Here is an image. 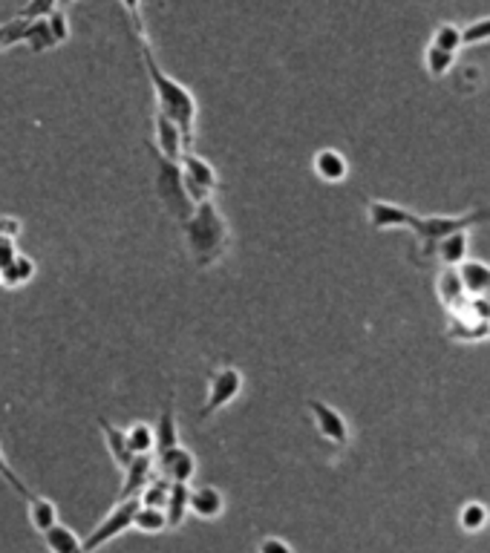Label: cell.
<instances>
[{
	"label": "cell",
	"mask_w": 490,
	"mask_h": 553,
	"mask_svg": "<svg viewBox=\"0 0 490 553\" xmlns=\"http://www.w3.org/2000/svg\"><path fill=\"white\" fill-rule=\"evenodd\" d=\"M182 230H185L188 254L199 268L217 266L225 257L228 245H231V228H228L225 213L220 211L213 196L191 208L188 217L182 220Z\"/></svg>",
	"instance_id": "6da1fadb"
},
{
	"label": "cell",
	"mask_w": 490,
	"mask_h": 553,
	"mask_svg": "<svg viewBox=\"0 0 490 553\" xmlns=\"http://www.w3.org/2000/svg\"><path fill=\"white\" fill-rule=\"evenodd\" d=\"M142 43V64L147 70V79H150V87H153V96H156V107L162 116H167L171 121H176L182 136H185V145L191 150L193 145V133H196V118H199V104L193 98V92L176 81L174 75H167L162 67H159V61L156 55H153L150 50V43L147 38H139Z\"/></svg>",
	"instance_id": "7a4b0ae2"
},
{
	"label": "cell",
	"mask_w": 490,
	"mask_h": 553,
	"mask_svg": "<svg viewBox=\"0 0 490 553\" xmlns=\"http://www.w3.org/2000/svg\"><path fill=\"white\" fill-rule=\"evenodd\" d=\"M490 222V208H476L467 213H453V217H444V213H433V217H419L412 222V234L419 237V251L433 259L436 257V242L448 234H456V230H470L473 225Z\"/></svg>",
	"instance_id": "3957f363"
},
{
	"label": "cell",
	"mask_w": 490,
	"mask_h": 553,
	"mask_svg": "<svg viewBox=\"0 0 490 553\" xmlns=\"http://www.w3.org/2000/svg\"><path fill=\"white\" fill-rule=\"evenodd\" d=\"M156 193L162 199L165 211L179 222L185 220L191 213V208H193L191 196L185 191V182H182L179 162L165 159V156H159V153H156Z\"/></svg>",
	"instance_id": "277c9868"
},
{
	"label": "cell",
	"mask_w": 490,
	"mask_h": 553,
	"mask_svg": "<svg viewBox=\"0 0 490 553\" xmlns=\"http://www.w3.org/2000/svg\"><path fill=\"white\" fill-rule=\"evenodd\" d=\"M242 372L237 366H220L213 369L208 375V395H205V404L199 409V418H211V415H217L220 409H225L228 404H234L240 392H242Z\"/></svg>",
	"instance_id": "5b68a950"
},
{
	"label": "cell",
	"mask_w": 490,
	"mask_h": 553,
	"mask_svg": "<svg viewBox=\"0 0 490 553\" xmlns=\"http://www.w3.org/2000/svg\"><path fill=\"white\" fill-rule=\"evenodd\" d=\"M139 499H116V504L110 507V513H107L96 530L84 539V553H96L99 548H104L107 542H113L116 536H121L125 530L133 528V516L139 511Z\"/></svg>",
	"instance_id": "8992f818"
},
{
	"label": "cell",
	"mask_w": 490,
	"mask_h": 553,
	"mask_svg": "<svg viewBox=\"0 0 490 553\" xmlns=\"http://www.w3.org/2000/svg\"><path fill=\"white\" fill-rule=\"evenodd\" d=\"M179 167H182V182H185V191L193 205L213 196V191H217V171L211 167V162L196 156L193 150H185L179 159Z\"/></svg>",
	"instance_id": "52a82bcc"
},
{
	"label": "cell",
	"mask_w": 490,
	"mask_h": 553,
	"mask_svg": "<svg viewBox=\"0 0 490 553\" xmlns=\"http://www.w3.org/2000/svg\"><path fill=\"white\" fill-rule=\"evenodd\" d=\"M306 407H309V415H312L320 438H326L329 444H335V447H346V444H349V424H346L344 415L332 404L320 401V398H309Z\"/></svg>",
	"instance_id": "ba28073f"
},
{
	"label": "cell",
	"mask_w": 490,
	"mask_h": 553,
	"mask_svg": "<svg viewBox=\"0 0 490 553\" xmlns=\"http://www.w3.org/2000/svg\"><path fill=\"white\" fill-rule=\"evenodd\" d=\"M153 467L159 470V475H162L165 482L191 484V479L196 475V455L191 450L182 447V444H176V447L162 450Z\"/></svg>",
	"instance_id": "9c48e42d"
},
{
	"label": "cell",
	"mask_w": 490,
	"mask_h": 553,
	"mask_svg": "<svg viewBox=\"0 0 490 553\" xmlns=\"http://www.w3.org/2000/svg\"><path fill=\"white\" fill-rule=\"evenodd\" d=\"M153 147H156L159 156L171 159V162H179L182 153L188 150L185 136H182L179 125L167 116H162V113L153 116Z\"/></svg>",
	"instance_id": "30bf717a"
},
{
	"label": "cell",
	"mask_w": 490,
	"mask_h": 553,
	"mask_svg": "<svg viewBox=\"0 0 490 553\" xmlns=\"http://www.w3.org/2000/svg\"><path fill=\"white\" fill-rule=\"evenodd\" d=\"M366 220L375 230H390V228H412L416 213L404 205L387 202V199H370L366 202Z\"/></svg>",
	"instance_id": "8fae6325"
},
{
	"label": "cell",
	"mask_w": 490,
	"mask_h": 553,
	"mask_svg": "<svg viewBox=\"0 0 490 553\" xmlns=\"http://www.w3.org/2000/svg\"><path fill=\"white\" fill-rule=\"evenodd\" d=\"M153 479V458L147 455H133L130 464L121 470V490L118 499H139L145 484Z\"/></svg>",
	"instance_id": "7c38bea8"
},
{
	"label": "cell",
	"mask_w": 490,
	"mask_h": 553,
	"mask_svg": "<svg viewBox=\"0 0 490 553\" xmlns=\"http://www.w3.org/2000/svg\"><path fill=\"white\" fill-rule=\"evenodd\" d=\"M312 167H315V173L320 182H329V184H338L349 176V162L341 150H335V147H324V150H317L315 153V159H312Z\"/></svg>",
	"instance_id": "4fadbf2b"
},
{
	"label": "cell",
	"mask_w": 490,
	"mask_h": 553,
	"mask_svg": "<svg viewBox=\"0 0 490 553\" xmlns=\"http://www.w3.org/2000/svg\"><path fill=\"white\" fill-rule=\"evenodd\" d=\"M188 511L199 519H220L222 511H225V499L217 487H211V484H203V487H193L191 490V496H188Z\"/></svg>",
	"instance_id": "5bb4252c"
},
{
	"label": "cell",
	"mask_w": 490,
	"mask_h": 553,
	"mask_svg": "<svg viewBox=\"0 0 490 553\" xmlns=\"http://www.w3.org/2000/svg\"><path fill=\"white\" fill-rule=\"evenodd\" d=\"M99 429H101V436H104L107 453H110V458H113L116 470L121 473V470H125V467L130 464V461H133V450L127 447V436H125V429H118L116 424H110L107 418H99Z\"/></svg>",
	"instance_id": "9a60e30c"
},
{
	"label": "cell",
	"mask_w": 490,
	"mask_h": 553,
	"mask_svg": "<svg viewBox=\"0 0 490 553\" xmlns=\"http://www.w3.org/2000/svg\"><path fill=\"white\" fill-rule=\"evenodd\" d=\"M188 496H191V487L188 484H176L171 482V487H167V499H165V519H167V530H176L185 525L188 519Z\"/></svg>",
	"instance_id": "2e32d148"
},
{
	"label": "cell",
	"mask_w": 490,
	"mask_h": 553,
	"mask_svg": "<svg viewBox=\"0 0 490 553\" xmlns=\"http://www.w3.org/2000/svg\"><path fill=\"white\" fill-rule=\"evenodd\" d=\"M456 271H458V276H462V286H465L467 295H473V297L487 295V288H490V266L487 263L467 257L462 266H456Z\"/></svg>",
	"instance_id": "e0dca14e"
},
{
	"label": "cell",
	"mask_w": 490,
	"mask_h": 553,
	"mask_svg": "<svg viewBox=\"0 0 490 553\" xmlns=\"http://www.w3.org/2000/svg\"><path fill=\"white\" fill-rule=\"evenodd\" d=\"M467 248H470V234L467 230H456V234H448L436 242V257L444 266L456 268L467 259Z\"/></svg>",
	"instance_id": "ac0fdd59"
},
{
	"label": "cell",
	"mask_w": 490,
	"mask_h": 553,
	"mask_svg": "<svg viewBox=\"0 0 490 553\" xmlns=\"http://www.w3.org/2000/svg\"><path fill=\"white\" fill-rule=\"evenodd\" d=\"M26 511H29V525H33L41 536L47 533L55 521H58V507H55V501H50V499H43V496H38V493H33L26 499Z\"/></svg>",
	"instance_id": "d6986e66"
},
{
	"label": "cell",
	"mask_w": 490,
	"mask_h": 553,
	"mask_svg": "<svg viewBox=\"0 0 490 553\" xmlns=\"http://www.w3.org/2000/svg\"><path fill=\"white\" fill-rule=\"evenodd\" d=\"M43 542H47V550L50 553H84V539H79L67 525H61V521H55V525L43 533Z\"/></svg>",
	"instance_id": "ffe728a7"
},
{
	"label": "cell",
	"mask_w": 490,
	"mask_h": 553,
	"mask_svg": "<svg viewBox=\"0 0 490 553\" xmlns=\"http://www.w3.org/2000/svg\"><path fill=\"white\" fill-rule=\"evenodd\" d=\"M153 441H156V450H167V447H176L179 444V426H176V415H174V404L167 401L159 412V421L156 429H153Z\"/></svg>",
	"instance_id": "44dd1931"
},
{
	"label": "cell",
	"mask_w": 490,
	"mask_h": 553,
	"mask_svg": "<svg viewBox=\"0 0 490 553\" xmlns=\"http://www.w3.org/2000/svg\"><path fill=\"white\" fill-rule=\"evenodd\" d=\"M33 274H35L33 259H29L26 254H14L9 263L0 268V283H4L6 288H18V286L33 280Z\"/></svg>",
	"instance_id": "7402d4cb"
},
{
	"label": "cell",
	"mask_w": 490,
	"mask_h": 553,
	"mask_svg": "<svg viewBox=\"0 0 490 553\" xmlns=\"http://www.w3.org/2000/svg\"><path fill=\"white\" fill-rule=\"evenodd\" d=\"M436 295H438V300H441L444 305H453V303H458V300L467 295L465 286H462V276H458L456 268L444 266V268L438 271V276H436Z\"/></svg>",
	"instance_id": "603a6c76"
},
{
	"label": "cell",
	"mask_w": 490,
	"mask_h": 553,
	"mask_svg": "<svg viewBox=\"0 0 490 553\" xmlns=\"http://www.w3.org/2000/svg\"><path fill=\"white\" fill-rule=\"evenodd\" d=\"M24 43H26L33 52H47V50H52V46H58L55 38H52V33H50L47 18L29 21V23H26V38H24Z\"/></svg>",
	"instance_id": "cb8c5ba5"
},
{
	"label": "cell",
	"mask_w": 490,
	"mask_h": 553,
	"mask_svg": "<svg viewBox=\"0 0 490 553\" xmlns=\"http://www.w3.org/2000/svg\"><path fill=\"white\" fill-rule=\"evenodd\" d=\"M456 64V52H448V50H438V46H427L424 52V67H427V75L430 79H444Z\"/></svg>",
	"instance_id": "d4e9b609"
},
{
	"label": "cell",
	"mask_w": 490,
	"mask_h": 553,
	"mask_svg": "<svg viewBox=\"0 0 490 553\" xmlns=\"http://www.w3.org/2000/svg\"><path fill=\"white\" fill-rule=\"evenodd\" d=\"M133 528L142 530V533H162V530H167L165 511H162V507L139 504V511H136V516H133Z\"/></svg>",
	"instance_id": "484cf974"
},
{
	"label": "cell",
	"mask_w": 490,
	"mask_h": 553,
	"mask_svg": "<svg viewBox=\"0 0 490 553\" xmlns=\"http://www.w3.org/2000/svg\"><path fill=\"white\" fill-rule=\"evenodd\" d=\"M127 436V447L133 450V455H147L153 447H156V441H153V426L147 424H133L130 429H125Z\"/></svg>",
	"instance_id": "4316f807"
},
{
	"label": "cell",
	"mask_w": 490,
	"mask_h": 553,
	"mask_svg": "<svg viewBox=\"0 0 490 553\" xmlns=\"http://www.w3.org/2000/svg\"><path fill=\"white\" fill-rule=\"evenodd\" d=\"M487 507L482 501H467L462 507V513H458V525H462V530L467 533H476L487 525Z\"/></svg>",
	"instance_id": "83f0119b"
},
{
	"label": "cell",
	"mask_w": 490,
	"mask_h": 553,
	"mask_svg": "<svg viewBox=\"0 0 490 553\" xmlns=\"http://www.w3.org/2000/svg\"><path fill=\"white\" fill-rule=\"evenodd\" d=\"M430 43L438 46V50L458 52V50L465 46V43H462V26H456V23H438Z\"/></svg>",
	"instance_id": "f1b7e54d"
},
{
	"label": "cell",
	"mask_w": 490,
	"mask_h": 553,
	"mask_svg": "<svg viewBox=\"0 0 490 553\" xmlns=\"http://www.w3.org/2000/svg\"><path fill=\"white\" fill-rule=\"evenodd\" d=\"M26 23H29V21H21V18H9L6 23H0V52L24 43V38H26Z\"/></svg>",
	"instance_id": "f546056e"
},
{
	"label": "cell",
	"mask_w": 490,
	"mask_h": 553,
	"mask_svg": "<svg viewBox=\"0 0 490 553\" xmlns=\"http://www.w3.org/2000/svg\"><path fill=\"white\" fill-rule=\"evenodd\" d=\"M58 9V0H26V6L14 14L21 21H41V18H50V14Z\"/></svg>",
	"instance_id": "4dcf8cb0"
},
{
	"label": "cell",
	"mask_w": 490,
	"mask_h": 553,
	"mask_svg": "<svg viewBox=\"0 0 490 553\" xmlns=\"http://www.w3.org/2000/svg\"><path fill=\"white\" fill-rule=\"evenodd\" d=\"M167 487H171V482H165V479H150V482L145 484V490L139 493V501L147 504V507H165Z\"/></svg>",
	"instance_id": "1f68e13d"
},
{
	"label": "cell",
	"mask_w": 490,
	"mask_h": 553,
	"mask_svg": "<svg viewBox=\"0 0 490 553\" xmlns=\"http://www.w3.org/2000/svg\"><path fill=\"white\" fill-rule=\"evenodd\" d=\"M490 41V14L487 18L473 21L462 29V43L465 46H476V43H487Z\"/></svg>",
	"instance_id": "d6a6232c"
},
{
	"label": "cell",
	"mask_w": 490,
	"mask_h": 553,
	"mask_svg": "<svg viewBox=\"0 0 490 553\" xmlns=\"http://www.w3.org/2000/svg\"><path fill=\"white\" fill-rule=\"evenodd\" d=\"M0 479H4L12 490H14V493H18L24 501L29 499V496H33V490H29L24 482H21V475L18 473H14L12 467H9V461H6V455H4V450H0Z\"/></svg>",
	"instance_id": "836d02e7"
},
{
	"label": "cell",
	"mask_w": 490,
	"mask_h": 553,
	"mask_svg": "<svg viewBox=\"0 0 490 553\" xmlns=\"http://www.w3.org/2000/svg\"><path fill=\"white\" fill-rule=\"evenodd\" d=\"M47 23H50V33H52L55 43H64V41L70 38V21H67L64 6H58V9L50 14V18H47Z\"/></svg>",
	"instance_id": "e575fe53"
},
{
	"label": "cell",
	"mask_w": 490,
	"mask_h": 553,
	"mask_svg": "<svg viewBox=\"0 0 490 553\" xmlns=\"http://www.w3.org/2000/svg\"><path fill=\"white\" fill-rule=\"evenodd\" d=\"M121 9H125L130 26L136 29V35L145 38V21H142V0H118Z\"/></svg>",
	"instance_id": "d590c367"
},
{
	"label": "cell",
	"mask_w": 490,
	"mask_h": 553,
	"mask_svg": "<svg viewBox=\"0 0 490 553\" xmlns=\"http://www.w3.org/2000/svg\"><path fill=\"white\" fill-rule=\"evenodd\" d=\"M257 553H295V550L286 539H280V536H266V539H259Z\"/></svg>",
	"instance_id": "8d00e7d4"
},
{
	"label": "cell",
	"mask_w": 490,
	"mask_h": 553,
	"mask_svg": "<svg viewBox=\"0 0 490 553\" xmlns=\"http://www.w3.org/2000/svg\"><path fill=\"white\" fill-rule=\"evenodd\" d=\"M14 254H18V251H14L12 237H4V234H0V268H4Z\"/></svg>",
	"instance_id": "74e56055"
},
{
	"label": "cell",
	"mask_w": 490,
	"mask_h": 553,
	"mask_svg": "<svg viewBox=\"0 0 490 553\" xmlns=\"http://www.w3.org/2000/svg\"><path fill=\"white\" fill-rule=\"evenodd\" d=\"M0 234H4V237H18L21 234V220H12V217H4V220H0Z\"/></svg>",
	"instance_id": "f35d334b"
},
{
	"label": "cell",
	"mask_w": 490,
	"mask_h": 553,
	"mask_svg": "<svg viewBox=\"0 0 490 553\" xmlns=\"http://www.w3.org/2000/svg\"><path fill=\"white\" fill-rule=\"evenodd\" d=\"M70 4H75V0H58V6H70Z\"/></svg>",
	"instance_id": "ab89813d"
},
{
	"label": "cell",
	"mask_w": 490,
	"mask_h": 553,
	"mask_svg": "<svg viewBox=\"0 0 490 553\" xmlns=\"http://www.w3.org/2000/svg\"><path fill=\"white\" fill-rule=\"evenodd\" d=\"M485 297H490V288H487V295H485Z\"/></svg>",
	"instance_id": "60d3db41"
}]
</instances>
